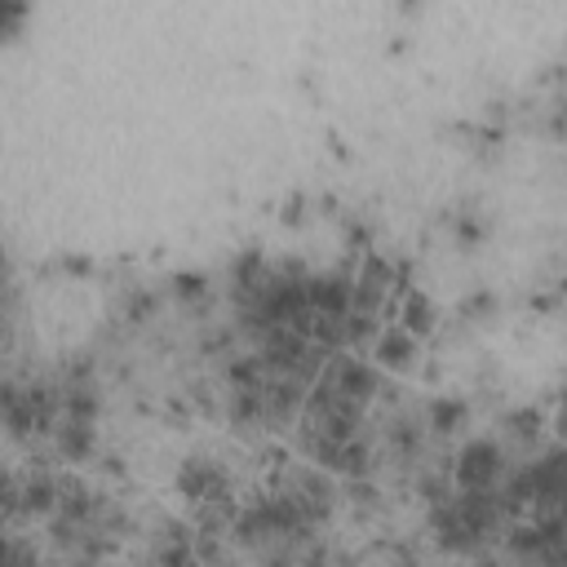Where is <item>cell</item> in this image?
<instances>
[{"mask_svg": "<svg viewBox=\"0 0 567 567\" xmlns=\"http://www.w3.org/2000/svg\"><path fill=\"white\" fill-rule=\"evenodd\" d=\"M22 18H27V9H9V4H0V35H9L13 27H22Z\"/></svg>", "mask_w": 567, "mask_h": 567, "instance_id": "cell-1", "label": "cell"}]
</instances>
